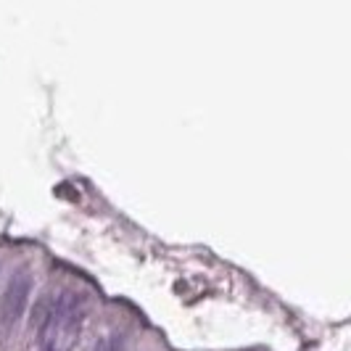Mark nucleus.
I'll list each match as a JSON object with an SVG mask.
<instances>
[{
	"mask_svg": "<svg viewBox=\"0 0 351 351\" xmlns=\"http://www.w3.org/2000/svg\"><path fill=\"white\" fill-rule=\"evenodd\" d=\"M85 315V301L74 291H64L53 306L40 317V335H43V351H69L74 335L80 333Z\"/></svg>",
	"mask_w": 351,
	"mask_h": 351,
	"instance_id": "1",
	"label": "nucleus"
},
{
	"mask_svg": "<svg viewBox=\"0 0 351 351\" xmlns=\"http://www.w3.org/2000/svg\"><path fill=\"white\" fill-rule=\"evenodd\" d=\"M29 293H32V278H29V272L27 269L14 272V278L5 285L3 301H0V322L5 328H14L19 322V317L24 315V306L29 301Z\"/></svg>",
	"mask_w": 351,
	"mask_h": 351,
	"instance_id": "2",
	"label": "nucleus"
},
{
	"mask_svg": "<svg viewBox=\"0 0 351 351\" xmlns=\"http://www.w3.org/2000/svg\"><path fill=\"white\" fill-rule=\"evenodd\" d=\"M93 351H114V341H111V338H104V341L95 343V349Z\"/></svg>",
	"mask_w": 351,
	"mask_h": 351,
	"instance_id": "3",
	"label": "nucleus"
}]
</instances>
